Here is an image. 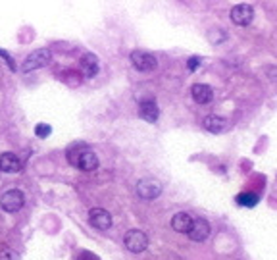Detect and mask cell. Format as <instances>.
I'll list each match as a JSON object with an SVG mask.
<instances>
[{"label": "cell", "instance_id": "obj_7", "mask_svg": "<svg viewBox=\"0 0 277 260\" xmlns=\"http://www.w3.org/2000/svg\"><path fill=\"white\" fill-rule=\"evenodd\" d=\"M252 20H254V8L250 4H237L231 8V22L235 25L244 27L250 24Z\"/></svg>", "mask_w": 277, "mask_h": 260}, {"label": "cell", "instance_id": "obj_5", "mask_svg": "<svg viewBox=\"0 0 277 260\" xmlns=\"http://www.w3.org/2000/svg\"><path fill=\"white\" fill-rule=\"evenodd\" d=\"M162 193V183L154 177H144L137 183V195L144 200H152V198L160 197Z\"/></svg>", "mask_w": 277, "mask_h": 260}, {"label": "cell", "instance_id": "obj_10", "mask_svg": "<svg viewBox=\"0 0 277 260\" xmlns=\"http://www.w3.org/2000/svg\"><path fill=\"white\" fill-rule=\"evenodd\" d=\"M189 239L190 241H194V243H200L204 241L206 237L210 235V223L208 220H204V218H196V220H192V225H190L189 229Z\"/></svg>", "mask_w": 277, "mask_h": 260}, {"label": "cell", "instance_id": "obj_18", "mask_svg": "<svg viewBox=\"0 0 277 260\" xmlns=\"http://www.w3.org/2000/svg\"><path fill=\"white\" fill-rule=\"evenodd\" d=\"M52 133V127L48 124H38L35 127V135L40 137V139H44V137H48Z\"/></svg>", "mask_w": 277, "mask_h": 260}, {"label": "cell", "instance_id": "obj_11", "mask_svg": "<svg viewBox=\"0 0 277 260\" xmlns=\"http://www.w3.org/2000/svg\"><path fill=\"white\" fill-rule=\"evenodd\" d=\"M190 95H192V100L196 104H208L214 99V91L210 85H204V83H194L190 87Z\"/></svg>", "mask_w": 277, "mask_h": 260}, {"label": "cell", "instance_id": "obj_15", "mask_svg": "<svg viewBox=\"0 0 277 260\" xmlns=\"http://www.w3.org/2000/svg\"><path fill=\"white\" fill-rule=\"evenodd\" d=\"M190 225H192V218L187 212H177L176 216L172 218V227L176 229L177 233H189Z\"/></svg>", "mask_w": 277, "mask_h": 260}, {"label": "cell", "instance_id": "obj_20", "mask_svg": "<svg viewBox=\"0 0 277 260\" xmlns=\"http://www.w3.org/2000/svg\"><path fill=\"white\" fill-rule=\"evenodd\" d=\"M0 56H2V58H4L6 62H8V66H10V70H16V66H14V60L10 58V56H8V54H6V52H4V50H0Z\"/></svg>", "mask_w": 277, "mask_h": 260}, {"label": "cell", "instance_id": "obj_3", "mask_svg": "<svg viewBox=\"0 0 277 260\" xmlns=\"http://www.w3.org/2000/svg\"><path fill=\"white\" fill-rule=\"evenodd\" d=\"M52 54L48 49H37L33 50L29 56L26 58V62L22 66L24 72H31V70H38V68H44L46 64L50 62Z\"/></svg>", "mask_w": 277, "mask_h": 260}, {"label": "cell", "instance_id": "obj_6", "mask_svg": "<svg viewBox=\"0 0 277 260\" xmlns=\"http://www.w3.org/2000/svg\"><path fill=\"white\" fill-rule=\"evenodd\" d=\"M131 64L137 68L138 72H152V70H156V58L148 54V52H142V50H133L131 52Z\"/></svg>", "mask_w": 277, "mask_h": 260}, {"label": "cell", "instance_id": "obj_16", "mask_svg": "<svg viewBox=\"0 0 277 260\" xmlns=\"http://www.w3.org/2000/svg\"><path fill=\"white\" fill-rule=\"evenodd\" d=\"M258 200H260L258 195H256V193H250V191H244V193H239V195H237V202H239L240 206H246V208L256 206Z\"/></svg>", "mask_w": 277, "mask_h": 260}, {"label": "cell", "instance_id": "obj_13", "mask_svg": "<svg viewBox=\"0 0 277 260\" xmlns=\"http://www.w3.org/2000/svg\"><path fill=\"white\" fill-rule=\"evenodd\" d=\"M202 125H204V129L210 131V133H224L227 127H229V122H227L226 118H222V116L210 114V116H206V118L202 120Z\"/></svg>", "mask_w": 277, "mask_h": 260}, {"label": "cell", "instance_id": "obj_9", "mask_svg": "<svg viewBox=\"0 0 277 260\" xmlns=\"http://www.w3.org/2000/svg\"><path fill=\"white\" fill-rule=\"evenodd\" d=\"M81 72L83 75L87 77V79H92L94 75L98 74V70H100V60H98V56L96 54H92V52H85L83 56H81Z\"/></svg>", "mask_w": 277, "mask_h": 260}, {"label": "cell", "instance_id": "obj_14", "mask_svg": "<svg viewBox=\"0 0 277 260\" xmlns=\"http://www.w3.org/2000/svg\"><path fill=\"white\" fill-rule=\"evenodd\" d=\"M20 168H22V162H20V158L14 152L0 154V170L4 173H18Z\"/></svg>", "mask_w": 277, "mask_h": 260}, {"label": "cell", "instance_id": "obj_4", "mask_svg": "<svg viewBox=\"0 0 277 260\" xmlns=\"http://www.w3.org/2000/svg\"><path fill=\"white\" fill-rule=\"evenodd\" d=\"M124 243H126L127 250H131V252H142V250H146L148 247V237L144 231H140V229H129L124 237Z\"/></svg>", "mask_w": 277, "mask_h": 260}, {"label": "cell", "instance_id": "obj_2", "mask_svg": "<svg viewBox=\"0 0 277 260\" xmlns=\"http://www.w3.org/2000/svg\"><path fill=\"white\" fill-rule=\"evenodd\" d=\"M24 204H26V197L20 189H10L0 197V208L4 212H10V214L18 212Z\"/></svg>", "mask_w": 277, "mask_h": 260}, {"label": "cell", "instance_id": "obj_12", "mask_svg": "<svg viewBox=\"0 0 277 260\" xmlns=\"http://www.w3.org/2000/svg\"><path fill=\"white\" fill-rule=\"evenodd\" d=\"M138 116H140L142 120H146V122H156L158 116H160V110H158L156 100H152V99L140 100V104H138Z\"/></svg>", "mask_w": 277, "mask_h": 260}, {"label": "cell", "instance_id": "obj_8", "mask_svg": "<svg viewBox=\"0 0 277 260\" xmlns=\"http://www.w3.org/2000/svg\"><path fill=\"white\" fill-rule=\"evenodd\" d=\"M88 222L92 227L96 229H110L112 227V216L110 212H106L104 208H90L88 210Z\"/></svg>", "mask_w": 277, "mask_h": 260}, {"label": "cell", "instance_id": "obj_1", "mask_svg": "<svg viewBox=\"0 0 277 260\" xmlns=\"http://www.w3.org/2000/svg\"><path fill=\"white\" fill-rule=\"evenodd\" d=\"M68 160L81 172H94L98 168V156L92 150H88L85 145H79V147L76 145L68 150Z\"/></svg>", "mask_w": 277, "mask_h": 260}, {"label": "cell", "instance_id": "obj_17", "mask_svg": "<svg viewBox=\"0 0 277 260\" xmlns=\"http://www.w3.org/2000/svg\"><path fill=\"white\" fill-rule=\"evenodd\" d=\"M0 260H20V256L14 248L4 245V247H0Z\"/></svg>", "mask_w": 277, "mask_h": 260}, {"label": "cell", "instance_id": "obj_19", "mask_svg": "<svg viewBox=\"0 0 277 260\" xmlns=\"http://www.w3.org/2000/svg\"><path fill=\"white\" fill-rule=\"evenodd\" d=\"M198 64H200V58H198V56H192V58L189 60V70L190 72H194V70L198 68Z\"/></svg>", "mask_w": 277, "mask_h": 260}]
</instances>
